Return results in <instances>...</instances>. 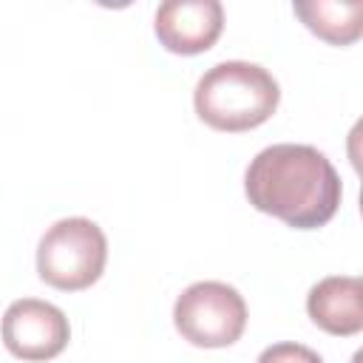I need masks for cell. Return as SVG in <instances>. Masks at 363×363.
Here are the masks:
<instances>
[{
    "instance_id": "6da1fadb",
    "label": "cell",
    "mask_w": 363,
    "mask_h": 363,
    "mask_svg": "<svg viewBox=\"0 0 363 363\" xmlns=\"http://www.w3.org/2000/svg\"><path fill=\"white\" fill-rule=\"evenodd\" d=\"M250 204L295 230L323 227L340 207L343 184L335 164L312 145L264 147L244 173Z\"/></svg>"
},
{
    "instance_id": "7a4b0ae2",
    "label": "cell",
    "mask_w": 363,
    "mask_h": 363,
    "mask_svg": "<svg viewBox=\"0 0 363 363\" xmlns=\"http://www.w3.org/2000/svg\"><path fill=\"white\" fill-rule=\"evenodd\" d=\"M281 102L275 77L244 60H227L207 68L193 91V105L201 122L216 130L241 133L264 125Z\"/></svg>"
},
{
    "instance_id": "3957f363",
    "label": "cell",
    "mask_w": 363,
    "mask_h": 363,
    "mask_svg": "<svg viewBox=\"0 0 363 363\" xmlns=\"http://www.w3.org/2000/svg\"><path fill=\"white\" fill-rule=\"evenodd\" d=\"M108 261V238L91 218L71 216L54 221L37 244L40 278L62 292H79L99 281Z\"/></svg>"
},
{
    "instance_id": "277c9868",
    "label": "cell",
    "mask_w": 363,
    "mask_h": 363,
    "mask_svg": "<svg viewBox=\"0 0 363 363\" xmlns=\"http://www.w3.org/2000/svg\"><path fill=\"white\" fill-rule=\"evenodd\" d=\"M173 323L193 346L224 349L244 335L247 303L241 292L224 281H196L176 298Z\"/></svg>"
},
{
    "instance_id": "5b68a950",
    "label": "cell",
    "mask_w": 363,
    "mask_h": 363,
    "mask_svg": "<svg viewBox=\"0 0 363 363\" xmlns=\"http://www.w3.org/2000/svg\"><path fill=\"white\" fill-rule=\"evenodd\" d=\"M0 335L14 357L51 360L68 346L71 326L60 306L40 298H20L3 312Z\"/></svg>"
},
{
    "instance_id": "8992f818",
    "label": "cell",
    "mask_w": 363,
    "mask_h": 363,
    "mask_svg": "<svg viewBox=\"0 0 363 363\" xmlns=\"http://www.w3.org/2000/svg\"><path fill=\"white\" fill-rule=\"evenodd\" d=\"M224 28V9L218 0H164L156 9L153 31L173 54L207 51Z\"/></svg>"
},
{
    "instance_id": "52a82bcc",
    "label": "cell",
    "mask_w": 363,
    "mask_h": 363,
    "mask_svg": "<svg viewBox=\"0 0 363 363\" xmlns=\"http://www.w3.org/2000/svg\"><path fill=\"white\" fill-rule=\"evenodd\" d=\"M306 312L329 335H357L363 329V281L354 275L320 278L306 295Z\"/></svg>"
},
{
    "instance_id": "ba28073f",
    "label": "cell",
    "mask_w": 363,
    "mask_h": 363,
    "mask_svg": "<svg viewBox=\"0 0 363 363\" xmlns=\"http://www.w3.org/2000/svg\"><path fill=\"white\" fill-rule=\"evenodd\" d=\"M295 14L303 20L309 31L332 45H349L363 34V3L349 0H298L292 3Z\"/></svg>"
},
{
    "instance_id": "9c48e42d",
    "label": "cell",
    "mask_w": 363,
    "mask_h": 363,
    "mask_svg": "<svg viewBox=\"0 0 363 363\" xmlns=\"http://www.w3.org/2000/svg\"><path fill=\"white\" fill-rule=\"evenodd\" d=\"M255 363H323V357L303 346V343H292V340H284V343H272L267 346Z\"/></svg>"
}]
</instances>
